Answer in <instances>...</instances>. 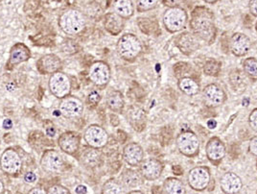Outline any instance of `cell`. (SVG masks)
I'll return each mask as SVG.
<instances>
[{"instance_id": "cell-50", "label": "cell", "mask_w": 257, "mask_h": 194, "mask_svg": "<svg viewBox=\"0 0 257 194\" xmlns=\"http://www.w3.org/2000/svg\"><path fill=\"white\" fill-rule=\"evenodd\" d=\"M244 25L246 26V28H250L252 25V20L250 19L249 15H246L244 18Z\"/></svg>"}, {"instance_id": "cell-15", "label": "cell", "mask_w": 257, "mask_h": 194, "mask_svg": "<svg viewBox=\"0 0 257 194\" xmlns=\"http://www.w3.org/2000/svg\"><path fill=\"white\" fill-rule=\"evenodd\" d=\"M204 103L209 108H216L223 105L226 100V94L222 87L216 84H209L203 91Z\"/></svg>"}, {"instance_id": "cell-36", "label": "cell", "mask_w": 257, "mask_h": 194, "mask_svg": "<svg viewBox=\"0 0 257 194\" xmlns=\"http://www.w3.org/2000/svg\"><path fill=\"white\" fill-rule=\"evenodd\" d=\"M101 194H123V187L116 180L109 179L103 184Z\"/></svg>"}, {"instance_id": "cell-19", "label": "cell", "mask_w": 257, "mask_h": 194, "mask_svg": "<svg viewBox=\"0 0 257 194\" xmlns=\"http://www.w3.org/2000/svg\"><path fill=\"white\" fill-rule=\"evenodd\" d=\"M123 160L131 166H139L144 161V151L137 142H130L123 148Z\"/></svg>"}, {"instance_id": "cell-26", "label": "cell", "mask_w": 257, "mask_h": 194, "mask_svg": "<svg viewBox=\"0 0 257 194\" xmlns=\"http://www.w3.org/2000/svg\"><path fill=\"white\" fill-rule=\"evenodd\" d=\"M228 81L231 88L236 93H243L248 85V78L240 69H233L228 75Z\"/></svg>"}, {"instance_id": "cell-6", "label": "cell", "mask_w": 257, "mask_h": 194, "mask_svg": "<svg viewBox=\"0 0 257 194\" xmlns=\"http://www.w3.org/2000/svg\"><path fill=\"white\" fill-rule=\"evenodd\" d=\"M177 146L182 155L194 158L199 154L200 140L191 130H185L178 136Z\"/></svg>"}, {"instance_id": "cell-32", "label": "cell", "mask_w": 257, "mask_h": 194, "mask_svg": "<svg viewBox=\"0 0 257 194\" xmlns=\"http://www.w3.org/2000/svg\"><path fill=\"white\" fill-rule=\"evenodd\" d=\"M138 23L140 30L146 35L159 36L161 34V27L156 21H151L150 19L147 18H140L138 20Z\"/></svg>"}, {"instance_id": "cell-13", "label": "cell", "mask_w": 257, "mask_h": 194, "mask_svg": "<svg viewBox=\"0 0 257 194\" xmlns=\"http://www.w3.org/2000/svg\"><path fill=\"white\" fill-rule=\"evenodd\" d=\"M41 164L43 169L47 172H62L65 167L64 157L60 154V152L54 149L46 150L43 153L41 159Z\"/></svg>"}, {"instance_id": "cell-1", "label": "cell", "mask_w": 257, "mask_h": 194, "mask_svg": "<svg viewBox=\"0 0 257 194\" xmlns=\"http://www.w3.org/2000/svg\"><path fill=\"white\" fill-rule=\"evenodd\" d=\"M213 12L205 6H197L191 13L190 28L193 34L207 44L214 43L217 36Z\"/></svg>"}, {"instance_id": "cell-44", "label": "cell", "mask_w": 257, "mask_h": 194, "mask_svg": "<svg viewBox=\"0 0 257 194\" xmlns=\"http://www.w3.org/2000/svg\"><path fill=\"white\" fill-rule=\"evenodd\" d=\"M248 151H249V153H250L251 155L257 157V136L251 138V140L249 141V144H248Z\"/></svg>"}, {"instance_id": "cell-14", "label": "cell", "mask_w": 257, "mask_h": 194, "mask_svg": "<svg viewBox=\"0 0 257 194\" xmlns=\"http://www.w3.org/2000/svg\"><path fill=\"white\" fill-rule=\"evenodd\" d=\"M63 62L58 55L45 54L37 61V69L43 75H51L55 72L61 71Z\"/></svg>"}, {"instance_id": "cell-28", "label": "cell", "mask_w": 257, "mask_h": 194, "mask_svg": "<svg viewBox=\"0 0 257 194\" xmlns=\"http://www.w3.org/2000/svg\"><path fill=\"white\" fill-rule=\"evenodd\" d=\"M107 106L111 112L115 114H122L125 107V100L121 91L111 90L107 97Z\"/></svg>"}, {"instance_id": "cell-2", "label": "cell", "mask_w": 257, "mask_h": 194, "mask_svg": "<svg viewBox=\"0 0 257 194\" xmlns=\"http://www.w3.org/2000/svg\"><path fill=\"white\" fill-rule=\"evenodd\" d=\"M58 24L65 35L77 36L86 29V16L78 9L68 8L60 15Z\"/></svg>"}, {"instance_id": "cell-27", "label": "cell", "mask_w": 257, "mask_h": 194, "mask_svg": "<svg viewBox=\"0 0 257 194\" xmlns=\"http://www.w3.org/2000/svg\"><path fill=\"white\" fill-rule=\"evenodd\" d=\"M112 8L113 12L123 20L131 19L135 14V6L132 0H114Z\"/></svg>"}, {"instance_id": "cell-10", "label": "cell", "mask_w": 257, "mask_h": 194, "mask_svg": "<svg viewBox=\"0 0 257 194\" xmlns=\"http://www.w3.org/2000/svg\"><path fill=\"white\" fill-rule=\"evenodd\" d=\"M190 187L196 191H204L207 189L211 181L210 169L207 166H197L192 168L187 177Z\"/></svg>"}, {"instance_id": "cell-40", "label": "cell", "mask_w": 257, "mask_h": 194, "mask_svg": "<svg viewBox=\"0 0 257 194\" xmlns=\"http://www.w3.org/2000/svg\"><path fill=\"white\" fill-rule=\"evenodd\" d=\"M47 194H71L70 191L62 184H53L51 185L48 190Z\"/></svg>"}, {"instance_id": "cell-16", "label": "cell", "mask_w": 257, "mask_h": 194, "mask_svg": "<svg viewBox=\"0 0 257 194\" xmlns=\"http://www.w3.org/2000/svg\"><path fill=\"white\" fill-rule=\"evenodd\" d=\"M205 152L209 162L213 163L214 165H219L225 158L226 150L224 142L219 138L213 137L207 141Z\"/></svg>"}, {"instance_id": "cell-23", "label": "cell", "mask_w": 257, "mask_h": 194, "mask_svg": "<svg viewBox=\"0 0 257 194\" xmlns=\"http://www.w3.org/2000/svg\"><path fill=\"white\" fill-rule=\"evenodd\" d=\"M221 189L225 194H237L243 187L241 178L233 172H226L220 179Z\"/></svg>"}, {"instance_id": "cell-34", "label": "cell", "mask_w": 257, "mask_h": 194, "mask_svg": "<svg viewBox=\"0 0 257 194\" xmlns=\"http://www.w3.org/2000/svg\"><path fill=\"white\" fill-rule=\"evenodd\" d=\"M193 73H194V71H193L192 66L188 63L180 62L174 65V74H175V77L179 80L184 78V77H193L194 78Z\"/></svg>"}, {"instance_id": "cell-42", "label": "cell", "mask_w": 257, "mask_h": 194, "mask_svg": "<svg viewBox=\"0 0 257 194\" xmlns=\"http://www.w3.org/2000/svg\"><path fill=\"white\" fill-rule=\"evenodd\" d=\"M185 0H162V3L164 6L172 8V7H181L182 3H184Z\"/></svg>"}, {"instance_id": "cell-49", "label": "cell", "mask_w": 257, "mask_h": 194, "mask_svg": "<svg viewBox=\"0 0 257 194\" xmlns=\"http://www.w3.org/2000/svg\"><path fill=\"white\" fill-rule=\"evenodd\" d=\"M172 171L177 176H181L183 174V169L181 167V165H174L172 167Z\"/></svg>"}, {"instance_id": "cell-22", "label": "cell", "mask_w": 257, "mask_h": 194, "mask_svg": "<svg viewBox=\"0 0 257 194\" xmlns=\"http://www.w3.org/2000/svg\"><path fill=\"white\" fill-rule=\"evenodd\" d=\"M127 118L131 126L136 132L140 133L145 129L147 123V115L146 112L140 106H131L127 112Z\"/></svg>"}, {"instance_id": "cell-52", "label": "cell", "mask_w": 257, "mask_h": 194, "mask_svg": "<svg viewBox=\"0 0 257 194\" xmlns=\"http://www.w3.org/2000/svg\"><path fill=\"white\" fill-rule=\"evenodd\" d=\"M12 126H13V122H12L11 119H5L4 120V122H3L4 129H11Z\"/></svg>"}, {"instance_id": "cell-5", "label": "cell", "mask_w": 257, "mask_h": 194, "mask_svg": "<svg viewBox=\"0 0 257 194\" xmlns=\"http://www.w3.org/2000/svg\"><path fill=\"white\" fill-rule=\"evenodd\" d=\"M48 87L52 95L63 99L64 97L70 95L72 83L70 77L63 71H58L51 74L48 81Z\"/></svg>"}, {"instance_id": "cell-24", "label": "cell", "mask_w": 257, "mask_h": 194, "mask_svg": "<svg viewBox=\"0 0 257 194\" xmlns=\"http://www.w3.org/2000/svg\"><path fill=\"white\" fill-rule=\"evenodd\" d=\"M125 22L124 20L114 12L107 13L104 17V27L112 36H118L122 32Z\"/></svg>"}, {"instance_id": "cell-38", "label": "cell", "mask_w": 257, "mask_h": 194, "mask_svg": "<svg viewBox=\"0 0 257 194\" xmlns=\"http://www.w3.org/2000/svg\"><path fill=\"white\" fill-rule=\"evenodd\" d=\"M159 4V0H138L137 11L139 13L151 11Z\"/></svg>"}, {"instance_id": "cell-25", "label": "cell", "mask_w": 257, "mask_h": 194, "mask_svg": "<svg viewBox=\"0 0 257 194\" xmlns=\"http://www.w3.org/2000/svg\"><path fill=\"white\" fill-rule=\"evenodd\" d=\"M104 154L100 149L88 147L81 155V162L88 168H95L103 162Z\"/></svg>"}, {"instance_id": "cell-60", "label": "cell", "mask_w": 257, "mask_h": 194, "mask_svg": "<svg viewBox=\"0 0 257 194\" xmlns=\"http://www.w3.org/2000/svg\"><path fill=\"white\" fill-rule=\"evenodd\" d=\"M256 169H257V162H256Z\"/></svg>"}, {"instance_id": "cell-45", "label": "cell", "mask_w": 257, "mask_h": 194, "mask_svg": "<svg viewBox=\"0 0 257 194\" xmlns=\"http://www.w3.org/2000/svg\"><path fill=\"white\" fill-rule=\"evenodd\" d=\"M221 48L223 49V51L225 53L229 52V42H228V39L226 37V33H224L222 38H221Z\"/></svg>"}, {"instance_id": "cell-46", "label": "cell", "mask_w": 257, "mask_h": 194, "mask_svg": "<svg viewBox=\"0 0 257 194\" xmlns=\"http://www.w3.org/2000/svg\"><path fill=\"white\" fill-rule=\"evenodd\" d=\"M24 181L26 183H35L37 181V175L32 171H29V172H27L24 175Z\"/></svg>"}, {"instance_id": "cell-30", "label": "cell", "mask_w": 257, "mask_h": 194, "mask_svg": "<svg viewBox=\"0 0 257 194\" xmlns=\"http://www.w3.org/2000/svg\"><path fill=\"white\" fill-rule=\"evenodd\" d=\"M179 87L188 96H194L200 92V84L193 77H184L179 80Z\"/></svg>"}, {"instance_id": "cell-48", "label": "cell", "mask_w": 257, "mask_h": 194, "mask_svg": "<svg viewBox=\"0 0 257 194\" xmlns=\"http://www.w3.org/2000/svg\"><path fill=\"white\" fill-rule=\"evenodd\" d=\"M28 194H47V190L43 189L42 187H34Z\"/></svg>"}, {"instance_id": "cell-57", "label": "cell", "mask_w": 257, "mask_h": 194, "mask_svg": "<svg viewBox=\"0 0 257 194\" xmlns=\"http://www.w3.org/2000/svg\"><path fill=\"white\" fill-rule=\"evenodd\" d=\"M4 192V183L2 182V180L0 179V194Z\"/></svg>"}, {"instance_id": "cell-29", "label": "cell", "mask_w": 257, "mask_h": 194, "mask_svg": "<svg viewBox=\"0 0 257 194\" xmlns=\"http://www.w3.org/2000/svg\"><path fill=\"white\" fill-rule=\"evenodd\" d=\"M121 181L126 187L136 188L142 183L143 177L138 170L126 169L121 175Z\"/></svg>"}, {"instance_id": "cell-41", "label": "cell", "mask_w": 257, "mask_h": 194, "mask_svg": "<svg viewBox=\"0 0 257 194\" xmlns=\"http://www.w3.org/2000/svg\"><path fill=\"white\" fill-rule=\"evenodd\" d=\"M248 124L251 130L257 133V109H254L248 116Z\"/></svg>"}, {"instance_id": "cell-54", "label": "cell", "mask_w": 257, "mask_h": 194, "mask_svg": "<svg viewBox=\"0 0 257 194\" xmlns=\"http://www.w3.org/2000/svg\"><path fill=\"white\" fill-rule=\"evenodd\" d=\"M76 192L78 194H86V186H85V185H79V186H77V188H76Z\"/></svg>"}, {"instance_id": "cell-4", "label": "cell", "mask_w": 257, "mask_h": 194, "mask_svg": "<svg viewBox=\"0 0 257 194\" xmlns=\"http://www.w3.org/2000/svg\"><path fill=\"white\" fill-rule=\"evenodd\" d=\"M162 22L168 32H180L187 24L188 15L182 7H172L164 12Z\"/></svg>"}, {"instance_id": "cell-35", "label": "cell", "mask_w": 257, "mask_h": 194, "mask_svg": "<svg viewBox=\"0 0 257 194\" xmlns=\"http://www.w3.org/2000/svg\"><path fill=\"white\" fill-rule=\"evenodd\" d=\"M222 70V63L215 59H209L204 65V72L205 75L218 77Z\"/></svg>"}, {"instance_id": "cell-37", "label": "cell", "mask_w": 257, "mask_h": 194, "mask_svg": "<svg viewBox=\"0 0 257 194\" xmlns=\"http://www.w3.org/2000/svg\"><path fill=\"white\" fill-rule=\"evenodd\" d=\"M173 139H174V131L170 126H164L163 128H161L160 132V140L162 146L169 145Z\"/></svg>"}, {"instance_id": "cell-55", "label": "cell", "mask_w": 257, "mask_h": 194, "mask_svg": "<svg viewBox=\"0 0 257 194\" xmlns=\"http://www.w3.org/2000/svg\"><path fill=\"white\" fill-rule=\"evenodd\" d=\"M110 119H111V124L113 126H117L119 124V119L115 115H110Z\"/></svg>"}, {"instance_id": "cell-31", "label": "cell", "mask_w": 257, "mask_h": 194, "mask_svg": "<svg viewBox=\"0 0 257 194\" xmlns=\"http://www.w3.org/2000/svg\"><path fill=\"white\" fill-rule=\"evenodd\" d=\"M162 191L163 194H185L186 189L181 180L170 177L164 181Z\"/></svg>"}, {"instance_id": "cell-11", "label": "cell", "mask_w": 257, "mask_h": 194, "mask_svg": "<svg viewBox=\"0 0 257 194\" xmlns=\"http://www.w3.org/2000/svg\"><path fill=\"white\" fill-rule=\"evenodd\" d=\"M85 110L83 101L73 95H68L61 99L59 111L65 119H73L80 118Z\"/></svg>"}, {"instance_id": "cell-51", "label": "cell", "mask_w": 257, "mask_h": 194, "mask_svg": "<svg viewBox=\"0 0 257 194\" xmlns=\"http://www.w3.org/2000/svg\"><path fill=\"white\" fill-rule=\"evenodd\" d=\"M152 194H163L162 191V187L161 185H154L152 186V190H151Z\"/></svg>"}, {"instance_id": "cell-47", "label": "cell", "mask_w": 257, "mask_h": 194, "mask_svg": "<svg viewBox=\"0 0 257 194\" xmlns=\"http://www.w3.org/2000/svg\"><path fill=\"white\" fill-rule=\"evenodd\" d=\"M248 8L250 14L257 18V0H249Z\"/></svg>"}, {"instance_id": "cell-43", "label": "cell", "mask_w": 257, "mask_h": 194, "mask_svg": "<svg viewBox=\"0 0 257 194\" xmlns=\"http://www.w3.org/2000/svg\"><path fill=\"white\" fill-rule=\"evenodd\" d=\"M228 153H229V155H230V157H231L232 159H237L238 156H239V153H240V147H239V145H238L237 143H235V142H233V143L229 146Z\"/></svg>"}, {"instance_id": "cell-12", "label": "cell", "mask_w": 257, "mask_h": 194, "mask_svg": "<svg viewBox=\"0 0 257 194\" xmlns=\"http://www.w3.org/2000/svg\"><path fill=\"white\" fill-rule=\"evenodd\" d=\"M81 135L75 131H67L63 133L58 139V145L62 151L74 156L80 150L81 146Z\"/></svg>"}, {"instance_id": "cell-58", "label": "cell", "mask_w": 257, "mask_h": 194, "mask_svg": "<svg viewBox=\"0 0 257 194\" xmlns=\"http://www.w3.org/2000/svg\"><path fill=\"white\" fill-rule=\"evenodd\" d=\"M128 194H145L143 193L142 191H140V190H132V191H130Z\"/></svg>"}, {"instance_id": "cell-21", "label": "cell", "mask_w": 257, "mask_h": 194, "mask_svg": "<svg viewBox=\"0 0 257 194\" xmlns=\"http://www.w3.org/2000/svg\"><path fill=\"white\" fill-rule=\"evenodd\" d=\"M140 165V173L142 177L148 181H155L159 179L163 171L162 162L154 158L143 161Z\"/></svg>"}, {"instance_id": "cell-39", "label": "cell", "mask_w": 257, "mask_h": 194, "mask_svg": "<svg viewBox=\"0 0 257 194\" xmlns=\"http://www.w3.org/2000/svg\"><path fill=\"white\" fill-rule=\"evenodd\" d=\"M102 100V95L98 90H92L86 97V104L90 107H97Z\"/></svg>"}, {"instance_id": "cell-3", "label": "cell", "mask_w": 257, "mask_h": 194, "mask_svg": "<svg viewBox=\"0 0 257 194\" xmlns=\"http://www.w3.org/2000/svg\"><path fill=\"white\" fill-rule=\"evenodd\" d=\"M118 55L127 62H134L142 53L143 46L140 39L134 34H124L118 40Z\"/></svg>"}, {"instance_id": "cell-9", "label": "cell", "mask_w": 257, "mask_h": 194, "mask_svg": "<svg viewBox=\"0 0 257 194\" xmlns=\"http://www.w3.org/2000/svg\"><path fill=\"white\" fill-rule=\"evenodd\" d=\"M83 138L88 147L95 149L104 148L108 142L107 131L98 124H91L87 126L84 132Z\"/></svg>"}, {"instance_id": "cell-8", "label": "cell", "mask_w": 257, "mask_h": 194, "mask_svg": "<svg viewBox=\"0 0 257 194\" xmlns=\"http://www.w3.org/2000/svg\"><path fill=\"white\" fill-rule=\"evenodd\" d=\"M90 82L99 88H104L110 81L111 70L110 66L104 61H96L90 65L88 70Z\"/></svg>"}, {"instance_id": "cell-18", "label": "cell", "mask_w": 257, "mask_h": 194, "mask_svg": "<svg viewBox=\"0 0 257 194\" xmlns=\"http://www.w3.org/2000/svg\"><path fill=\"white\" fill-rule=\"evenodd\" d=\"M251 46L249 38L243 33H235L229 40V51L236 57H244Z\"/></svg>"}, {"instance_id": "cell-33", "label": "cell", "mask_w": 257, "mask_h": 194, "mask_svg": "<svg viewBox=\"0 0 257 194\" xmlns=\"http://www.w3.org/2000/svg\"><path fill=\"white\" fill-rule=\"evenodd\" d=\"M244 72L249 80L255 82L257 80V59L247 58L243 62Z\"/></svg>"}, {"instance_id": "cell-56", "label": "cell", "mask_w": 257, "mask_h": 194, "mask_svg": "<svg viewBox=\"0 0 257 194\" xmlns=\"http://www.w3.org/2000/svg\"><path fill=\"white\" fill-rule=\"evenodd\" d=\"M203 1H204L205 3H208V4H216L220 0H203Z\"/></svg>"}, {"instance_id": "cell-17", "label": "cell", "mask_w": 257, "mask_h": 194, "mask_svg": "<svg viewBox=\"0 0 257 194\" xmlns=\"http://www.w3.org/2000/svg\"><path fill=\"white\" fill-rule=\"evenodd\" d=\"M30 58H31L30 48L25 43H17L11 47L7 66L9 68H13L17 65L29 61Z\"/></svg>"}, {"instance_id": "cell-20", "label": "cell", "mask_w": 257, "mask_h": 194, "mask_svg": "<svg viewBox=\"0 0 257 194\" xmlns=\"http://www.w3.org/2000/svg\"><path fill=\"white\" fill-rule=\"evenodd\" d=\"M176 45L181 52L186 56L195 53L200 48L198 38L192 33L184 32L179 35L176 39Z\"/></svg>"}, {"instance_id": "cell-59", "label": "cell", "mask_w": 257, "mask_h": 194, "mask_svg": "<svg viewBox=\"0 0 257 194\" xmlns=\"http://www.w3.org/2000/svg\"><path fill=\"white\" fill-rule=\"evenodd\" d=\"M255 29H256V32H257V22H256V23H255Z\"/></svg>"}, {"instance_id": "cell-53", "label": "cell", "mask_w": 257, "mask_h": 194, "mask_svg": "<svg viewBox=\"0 0 257 194\" xmlns=\"http://www.w3.org/2000/svg\"><path fill=\"white\" fill-rule=\"evenodd\" d=\"M216 126H217V121L214 119H210V120L207 121V127L209 129H215Z\"/></svg>"}, {"instance_id": "cell-7", "label": "cell", "mask_w": 257, "mask_h": 194, "mask_svg": "<svg viewBox=\"0 0 257 194\" xmlns=\"http://www.w3.org/2000/svg\"><path fill=\"white\" fill-rule=\"evenodd\" d=\"M22 160L21 155L15 148L9 147L5 149L0 156V168L3 172L10 176L21 172Z\"/></svg>"}]
</instances>
